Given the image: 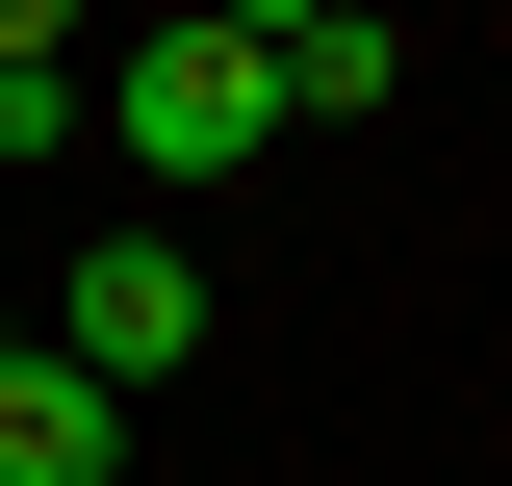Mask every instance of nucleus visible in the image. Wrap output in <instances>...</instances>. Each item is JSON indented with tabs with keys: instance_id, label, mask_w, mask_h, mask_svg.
<instances>
[{
	"instance_id": "6",
	"label": "nucleus",
	"mask_w": 512,
	"mask_h": 486,
	"mask_svg": "<svg viewBox=\"0 0 512 486\" xmlns=\"http://www.w3.org/2000/svg\"><path fill=\"white\" fill-rule=\"evenodd\" d=\"M180 26H231V52H282V26H308V0H180Z\"/></svg>"
},
{
	"instance_id": "3",
	"label": "nucleus",
	"mask_w": 512,
	"mask_h": 486,
	"mask_svg": "<svg viewBox=\"0 0 512 486\" xmlns=\"http://www.w3.org/2000/svg\"><path fill=\"white\" fill-rule=\"evenodd\" d=\"M0 486H128V410H103V384L52 359V333L0 359Z\"/></svg>"
},
{
	"instance_id": "1",
	"label": "nucleus",
	"mask_w": 512,
	"mask_h": 486,
	"mask_svg": "<svg viewBox=\"0 0 512 486\" xmlns=\"http://www.w3.org/2000/svg\"><path fill=\"white\" fill-rule=\"evenodd\" d=\"M77 103L128 128V180H231L256 128H282V77H256L231 26H180V0H154V52H128V77H77Z\"/></svg>"
},
{
	"instance_id": "4",
	"label": "nucleus",
	"mask_w": 512,
	"mask_h": 486,
	"mask_svg": "<svg viewBox=\"0 0 512 486\" xmlns=\"http://www.w3.org/2000/svg\"><path fill=\"white\" fill-rule=\"evenodd\" d=\"M282 128H384V77H410V26H384V0H308V26H282Z\"/></svg>"
},
{
	"instance_id": "2",
	"label": "nucleus",
	"mask_w": 512,
	"mask_h": 486,
	"mask_svg": "<svg viewBox=\"0 0 512 486\" xmlns=\"http://www.w3.org/2000/svg\"><path fill=\"white\" fill-rule=\"evenodd\" d=\"M52 359L103 384V410H154V384L205 359V256H180V231H103V256L52 282Z\"/></svg>"
},
{
	"instance_id": "7",
	"label": "nucleus",
	"mask_w": 512,
	"mask_h": 486,
	"mask_svg": "<svg viewBox=\"0 0 512 486\" xmlns=\"http://www.w3.org/2000/svg\"><path fill=\"white\" fill-rule=\"evenodd\" d=\"M52 26H77V0H0V77H26V52H52Z\"/></svg>"
},
{
	"instance_id": "5",
	"label": "nucleus",
	"mask_w": 512,
	"mask_h": 486,
	"mask_svg": "<svg viewBox=\"0 0 512 486\" xmlns=\"http://www.w3.org/2000/svg\"><path fill=\"white\" fill-rule=\"evenodd\" d=\"M77 128H103V103H77V52H26V77H0V154H77Z\"/></svg>"
}]
</instances>
